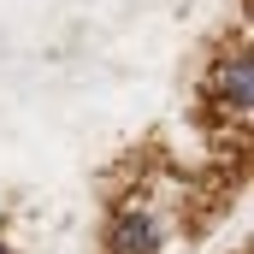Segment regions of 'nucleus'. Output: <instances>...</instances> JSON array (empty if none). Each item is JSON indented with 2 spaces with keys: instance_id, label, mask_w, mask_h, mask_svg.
I'll return each mask as SVG.
<instances>
[{
  "instance_id": "obj_2",
  "label": "nucleus",
  "mask_w": 254,
  "mask_h": 254,
  "mask_svg": "<svg viewBox=\"0 0 254 254\" xmlns=\"http://www.w3.org/2000/svg\"><path fill=\"white\" fill-rule=\"evenodd\" d=\"M207 101H213V113H225V119H249L254 113V54L249 42H237V48H225L213 71H207Z\"/></svg>"
},
{
  "instance_id": "obj_1",
  "label": "nucleus",
  "mask_w": 254,
  "mask_h": 254,
  "mask_svg": "<svg viewBox=\"0 0 254 254\" xmlns=\"http://www.w3.org/2000/svg\"><path fill=\"white\" fill-rule=\"evenodd\" d=\"M166 237H172V225H166V213L154 207V201H119L113 213H107V254H160L166 249Z\"/></svg>"
},
{
  "instance_id": "obj_3",
  "label": "nucleus",
  "mask_w": 254,
  "mask_h": 254,
  "mask_svg": "<svg viewBox=\"0 0 254 254\" xmlns=\"http://www.w3.org/2000/svg\"><path fill=\"white\" fill-rule=\"evenodd\" d=\"M0 254H12V243H6V237H0Z\"/></svg>"
}]
</instances>
